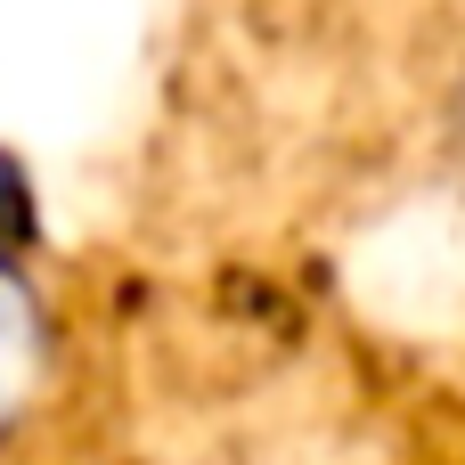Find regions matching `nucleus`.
Masks as SVG:
<instances>
[{
    "label": "nucleus",
    "mask_w": 465,
    "mask_h": 465,
    "mask_svg": "<svg viewBox=\"0 0 465 465\" xmlns=\"http://www.w3.org/2000/svg\"><path fill=\"white\" fill-rule=\"evenodd\" d=\"M41 376H49V319H41V294L25 286L16 262H0V441L33 417Z\"/></svg>",
    "instance_id": "1"
}]
</instances>
